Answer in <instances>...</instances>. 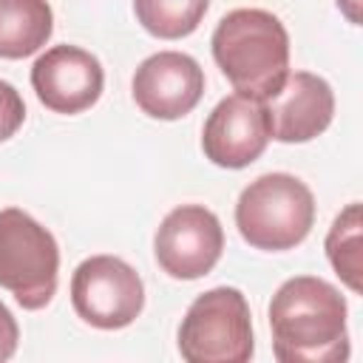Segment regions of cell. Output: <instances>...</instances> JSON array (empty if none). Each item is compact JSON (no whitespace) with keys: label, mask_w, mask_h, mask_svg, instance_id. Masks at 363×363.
Returning a JSON list of instances; mask_svg holds the SVG:
<instances>
[{"label":"cell","mask_w":363,"mask_h":363,"mask_svg":"<svg viewBox=\"0 0 363 363\" xmlns=\"http://www.w3.org/2000/svg\"><path fill=\"white\" fill-rule=\"evenodd\" d=\"M54 31L48 0H0V57L23 60L37 54Z\"/></svg>","instance_id":"cell-12"},{"label":"cell","mask_w":363,"mask_h":363,"mask_svg":"<svg viewBox=\"0 0 363 363\" xmlns=\"http://www.w3.org/2000/svg\"><path fill=\"white\" fill-rule=\"evenodd\" d=\"M357 6H360V0H337V9L349 17V23H360V14H357Z\"/></svg>","instance_id":"cell-17"},{"label":"cell","mask_w":363,"mask_h":363,"mask_svg":"<svg viewBox=\"0 0 363 363\" xmlns=\"http://www.w3.org/2000/svg\"><path fill=\"white\" fill-rule=\"evenodd\" d=\"M224 250V230L204 204H182L170 210L153 238L159 267L176 281H196L207 275Z\"/></svg>","instance_id":"cell-7"},{"label":"cell","mask_w":363,"mask_h":363,"mask_svg":"<svg viewBox=\"0 0 363 363\" xmlns=\"http://www.w3.org/2000/svg\"><path fill=\"white\" fill-rule=\"evenodd\" d=\"M315 224L312 190L289 173H264L250 182L235 201L241 238L267 252L298 247Z\"/></svg>","instance_id":"cell-3"},{"label":"cell","mask_w":363,"mask_h":363,"mask_svg":"<svg viewBox=\"0 0 363 363\" xmlns=\"http://www.w3.org/2000/svg\"><path fill=\"white\" fill-rule=\"evenodd\" d=\"M269 139L278 142H309L320 136L335 116L332 85L309 71H289L278 91L264 102Z\"/></svg>","instance_id":"cell-10"},{"label":"cell","mask_w":363,"mask_h":363,"mask_svg":"<svg viewBox=\"0 0 363 363\" xmlns=\"http://www.w3.org/2000/svg\"><path fill=\"white\" fill-rule=\"evenodd\" d=\"M210 0H133L136 20L159 40H182L199 28Z\"/></svg>","instance_id":"cell-13"},{"label":"cell","mask_w":363,"mask_h":363,"mask_svg":"<svg viewBox=\"0 0 363 363\" xmlns=\"http://www.w3.org/2000/svg\"><path fill=\"white\" fill-rule=\"evenodd\" d=\"M105 85L102 62L79 45H54L31 65V88L37 99L54 113H82Z\"/></svg>","instance_id":"cell-8"},{"label":"cell","mask_w":363,"mask_h":363,"mask_svg":"<svg viewBox=\"0 0 363 363\" xmlns=\"http://www.w3.org/2000/svg\"><path fill=\"white\" fill-rule=\"evenodd\" d=\"M272 352L281 363H343L349 357L346 298L323 278L295 275L269 301Z\"/></svg>","instance_id":"cell-1"},{"label":"cell","mask_w":363,"mask_h":363,"mask_svg":"<svg viewBox=\"0 0 363 363\" xmlns=\"http://www.w3.org/2000/svg\"><path fill=\"white\" fill-rule=\"evenodd\" d=\"M204 94L201 65L182 51H159L142 60L133 74V99L153 119L187 116Z\"/></svg>","instance_id":"cell-9"},{"label":"cell","mask_w":363,"mask_h":363,"mask_svg":"<svg viewBox=\"0 0 363 363\" xmlns=\"http://www.w3.org/2000/svg\"><path fill=\"white\" fill-rule=\"evenodd\" d=\"M326 258L332 264V269L337 272V278L352 289L360 292V204L352 201L329 227L326 233Z\"/></svg>","instance_id":"cell-14"},{"label":"cell","mask_w":363,"mask_h":363,"mask_svg":"<svg viewBox=\"0 0 363 363\" xmlns=\"http://www.w3.org/2000/svg\"><path fill=\"white\" fill-rule=\"evenodd\" d=\"M71 303L74 312L96 329H125L145 306V284L128 261L91 255L74 269Z\"/></svg>","instance_id":"cell-6"},{"label":"cell","mask_w":363,"mask_h":363,"mask_svg":"<svg viewBox=\"0 0 363 363\" xmlns=\"http://www.w3.org/2000/svg\"><path fill=\"white\" fill-rule=\"evenodd\" d=\"M269 145V125L264 105L258 99L233 94L224 96L207 116L201 130L204 156L230 170L252 164Z\"/></svg>","instance_id":"cell-11"},{"label":"cell","mask_w":363,"mask_h":363,"mask_svg":"<svg viewBox=\"0 0 363 363\" xmlns=\"http://www.w3.org/2000/svg\"><path fill=\"white\" fill-rule=\"evenodd\" d=\"M26 119V102L20 96V91L0 79V142H6L9 136L17 133V128L23 125Z\"/></svg>","instance_id":"cell-15"},{"label":"cell","mask_w":363,"mask_h":363,"mask_svg":"<svg viewBox=\"0 0 363 363\" xmlns=\"http://www.w3.org/2000/svg\"><path fill=\"white\" fill-rule=\"evenodd\" d=\"M17 340H20V329L14 315L9 312L6 303H0V363L9 360L17 352Z\"/></svg>","instance_id":"cell-16"},{"label":"cell","mask_w":363,"mask_h":363,"mask_svg":"<svg viewBox=\"0 0 363 363\" xmlns=\"http://www.w3.org/2000/svg\"><path fill=\"white\" fill-rule=\"evenodd\" d=\"M57 238L26 210H0V286L23 309H43L57 292Z\"/></svg>","instance_id":"cell-4"},{"label":"cell","mask_w":363,"mask_h":363,"mask_svg":"<svg viewBox=\"0 0 363 363\" xmlns=\"http://www.w3.org/2000/svg\"><path fill=\"white\" fill-rule=\"evenodd\" d=\"M213 60L235 94L264 102L289 74V34L267 9H233L213 31Z\"/></svg>","instance_id":"cell-2"},{"label":"cell","mask_w":363,"mask_h":363,"mask_svg":"<svg viewBox=\"0 0 363 363\" xmlns=\"http://www.w3.org/2000/svg\"><path fill=\"white\" fill-rule=\"evenodd\" d=\"M179 352L187 363H247L255 343L241 289L216 286L201 292L182 318Z\"/></svg>","instance_id":"cell-5"}]
</instances>
